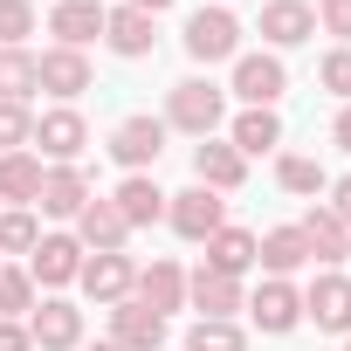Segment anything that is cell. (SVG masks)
Returning <instances> with one entry per match:
<instances>
[{
    "label": "cell",
    "mask_w": 351,
    "mask_h": 351,
    "mask_svg": "<svg viewBox=\"0 0 351 351\" xmlns=\"http://www.w3.org/2000/svg\"><path fill=\"white\" fill-rule=\"evenodd\" d=\"M248 317H255L262 337H289V330L303 324V289H296L289 276H262V289L248 296Z\"/></svg>",
    "instance_id": "cell-7"
},
{
    "label": "cell",
    "mask_w": 351,
    "mask_h": 351,
    "mask_svg": "<svg viewBox=\"0 0 351 351\" xmlns=\"http://www.w3.org/2000/svg\"><path fill=\"white\" fill-rule=\"evenodd\" d=\"M330 138H337V152H351V104L337 110V124H330Z\"/></svg>",
    "instance_id": "cell-39"
},
{
    "label": "cell",
    "mask_w": 351,
    "mask_h": 351,
    "mask_svg": "<svg viewBox=\"0 0 351 351\" xmlns=\"http://www.w3.org/2000/svg\"><path fill=\"white\" fill-rule=\"evenodd\" d=\"M124 8H138V14H152V21H158V14L172 8V0H124Z\"/></svg>",
    "instance_id": "cell-40"
},
{
    "label": "cell",
    "mask_w": 351,
    "mask_h": 351,
    "mask_svg": "<svg viewBox=\"0 0 351 351\" xmlns=\"http://www.w3.org/2000/svg\"><path fill=\"white\" fill-rule=\"evenodd\" d=\"M344 351H351V344H344Z\"/></svg>",
    "instance_id": "cell-42"
},
{
    "label": "cell",
    "mask_w": 351,
    "mask_h": 351,
    "mask_svg": "<svg viewBox=\"0 0 351 351\" xmlns=\"http://www.w3.org/2000/svg\"><path fill=\"white\" fill-rule=\"evenodd\" d=\"M35 241H42L35 207H0V255H35Z\"/></svg>",
    "instance_id": "cell-31"
},
{
    "label": "cell",
    "mask_w": 351,
    "mask_h": 351,
    "mask_svg": "<svg viewBox=\"0 0 351 351\" xmlns=\"http://www.w3.org/2000/svg\"><path fill=\"white\" fill-rule=\"evenodd\" d=\"M276 186L296 193V200H317V193L330 186V172H324L317 158H303V152H276Z\"/></svg>",
    "instance_id": "cell-28"
},
{
    "label": "cell",
    "mask_w": 351,
    "mask_h": 351,
    "mask_svg": "<svg viewBox=\"0 0 351 351\" xmlns=\"http://www.w3.org/2000/svg\"><path fill=\"white\" fill-rule=\"evenodd\" d=\"M186 303H193L200 317H234V310H248V289H241L234 276L193 269V276H186Z\"/></svg>",
    "instance_id": "cell-22"
},
{
    "label": "cell",
    "mask_w": 351,
    "mask_h": 351,
    "mask_svg": "<svg viewBox=\"0 0 351 351\" xmlns=\"http://www.w3.org/2000/svg\"><path fill=\"white\" fill-rule=\"evenodd\" d=\"M186 351H248V330L234 317H200L186 330Z\"/></svg>",
    "instance_id": "cell-30"
},
{
    "label": "cell",
    "mask_w": 351,
    "mask_h": 351,
    "mask_svg": "<svg viewBox=\"0 0 351 351\" xmlns=\"http://www.w3.org/2000/svg\"><path fill=\"white\" fill-rule=\"evenodd\" d=\"M296 228H303V241H310V262H324V269H337V262L351 255V228H344V221H337L330 207H310V214H303Z\"/></svg>",
    "instance_id": "cell-23"
},
{
    "label": "cell",
    "mask_w": 351,
    "mask_h": 351,
    "mask_svg": "<svg viewBox=\"0 0 351 351\" xmlns=\"http://www.w3.org/2000/svg\"><path fill=\"white\" fill-rule=\"evenodd\" d=\"M110 344L117 351H158L165 344V317H152L138 296H124V303H110Z\"/></svg>",
    "instance_id": "cell-18"
},
{
    "label": "cell",
    "mask_w": 351,
    "mask_h": 351,
    "mask_svg": "<svg viewBox=\"0 0 351 351\" xmlns=\"http://www.w3.org/2000/svg\"><path fill=\"white\" fill-rule=\"evenodd\" d=\"M255 28H262V42H269V56H276V49H296V42L317 35V8H310V0H269Z\"/></svg>",
    "instance_id": "cell-17"
},
{
    "label": "cell",
    "mask_w": 351,
    "mask_h": 351,
    "mask_svg": "<svg viewBox=\"0 0 351 351\" xmlns=\"http://www.w3.org/2000/svg\"><path fill=\"white\" fill-rule=\"evenodd\" d=\"M200 269L241 282V276L255 269V234H248V228H221V234H207V262H200Z\"/></svg>",
    "instance_id": "cell-26"
},
{
    "label": "cell",
    "mask_w": 351,
    "mask_h": 351,
    "mask_svg": "<svg viewBox=\"0 0 351 351\" xmlns=\"http://www.w3.org/2000/svg\"><path fill=\"white\" fill-rule=\"evenodd\" d=\"M35 90V49H0V104H28Z\"/></svg>",
    "instance_id": "cell-29"
},
{
    "label": "cell",
    "mask_w": 351,
    "mask_h": 351,
    "mask_svg": "<svg viewBox=\"0 0 351 351\" xmlns=\"http://www.w3.org/2000/svg\"><path fill=\"white\" fill-rule=\"evenodd\" d=\"M317 28L337 35V49H351V0H317Z\"/></svg>",
    "instance_id": "cell-36"
},
{
    "label": "cell",
    "mask_w": 351,
    "mask_h": 351,
    "mask_svg": "<svg viewBox=\"0 0 351 351\" xmlns=\"http://www.w3.org/2000/svg\"><path fill=\"white\" fill-rule=\"evenodd\" d=\"M28 337H35V351H76L83 344V310L69 296H42L28 310Z\"/></svg>",
    "instance_id": "cell-10"
},
{
    "label": "cell",
    "mask_w": 351,
    "mask_h": 351,
    "mask_svg": "<svg viewBox=\"0 0 351 351\" xmlns=\"http://www.w3.org/2000/svg\"><path fill=\"white\" fill-rule=\"evenodd\" d=\"M35 35V0H0V49H28Z\"/></svg>",
    "instance_id": "cell-33"
},
{
    "label": "cell",
    "mask_w": 351,
    "mask_h": 351,
    "mask_svg": "<svg viewBox=\"0 0 351 351\" xmlns=\"http://www.w3.org/2000/svg\"><path fill=\"white\" fill-rule=\"evenodd\" d=\"M110 207L124 214V228H152V221H165V186L152 172H124V186L110 193Z\"/></svg>",
    "instance_id": "cell-21"
},
{
    "label": "cell",
    "mask_w": 351,
    "mask_h": 351,
    "mask_svg": "<svg viewBox=\"0 0 351 351\" xmlns=\"http://www.w3.org/2000/svg\"><path fill=\"white\" fill-rule=\"evenodd\" d=\"M255 262H262L269 276H296V269H310V241H303V228H269V234H255Z\"/></svg>",
    "instance_id": "cell-24"
},
{
    "label": "cell",
    "mask_w": 351,
    "mask_h": 351,
    "mask_svg": "<svg viewBox=\"0 0 351 351\" xmlns=\"http://www.w3.org/2000/svg\"><path fill=\"white\" fill-rule=\"evenodd\" d=\"M76 282H83L90 303L110 310V303H124V296L138 289V262H131L124 248H117V255H83V276H76Z\"/></svg>",
    "instance_id": "cell-13"
},
{
    "label": "cell",
    "mask_w": 351,
    "mask_h": 351,
    "mask_svg": "<svg viewBox=\"0 0 351 351\" xmlns=\"http://www.w3.org/2000/svg\"><path fill=\"white\" fill-rule=\"evenodd\" d=\"M152 42H158V21H152V14H138V8H104V49H110V56L145 62Z\"/></svg>",
    "instance_id": "cell-15"
},
{
    "label": "cell",
    "mask_w": 351,
    "mask_h": 351,
    "mask_svg": "<svg viewBox=\"0 0 351 351\" xmlns=\"http://www.w3.org/2000/svg\"><path fill=\"white\" fill-rule=\"evenodd\" d=\"M241 180H248V158L228 145V138H200L193 145V186H207V193H241Z\"/></svg>",
    "instance_id": "cell-11"
},
{
    "label": "cell",
    "mask_w": 351,
    "mask_h": 351,
    "mask_svg": "<svg viewBox=\"0 0 351 351\" xmlns=\"http://www.w3.org/2000/svg\"><path fill=\"white\" fill-rule=\"evenodd\" d=\"M49 35H56V49H90V42H104V8L97 0H56Z\"/></svg>",
    "instance_id": "cell-20"
},
{
    "label": "cell",
    "mask_w": 351,
    "mask_h": 351,
    "mask_svg": "<svg viewBox=\"0 0 351 351\" xmlns=\"http://www.w3.org/2000/svg\"><path fill=\"white\" fill-rule=\"evenodd\" d=\"M180 42H186V56H193L200 69H214V62H234V56H241V21L214 0V8H193V14H186V35H180Z\"/></svg>",
    "instance_id": "cell-2"
},
{
    "label": "cell",
    "mask_w": 351,
    "mask_h": 351,
    "mask_svg": "<svg viewBox=\"0 0 351 351\" xmlns=\"http://www.w3.org/2000/svg\"><path fill=\"white\" fill-rule=\"evenodd\" d=\"M317 83H324L330 97H344V104H351V49H330V56L317 62Z\"/></svg>",
    "instance_id": "cell-35"
},
{
    "label": "cell",
    "mask_w": 351,
    "mask_h": 351,
    "mask_svg": "<svg viewBox=\"0 0 351 351\" xmlns=\"http://www.w3.org/2000/svg\"><path fill=\"white\" fill-rule=\"evenodd\" d=\"M83 145H90V124H83V110H76V104H56V110H42V117H35L28 152H35L42 165H76V158H83Z\"/></svg>",
    "instance_id": "cell-3"
},
{
    "label": "cell",
    "mask_w": 351,
    "mask_h": 351,
    "mask_svg": "<svg viewBox=\"0 0 351 351\" xmlns=\"http://www.w3.org/2000/svg\"><path fill=\"white\" fill-rule=\"evenodd\" d=\"M90 351H117V344H110V337H104V344H90Z\"/></svg>",
    "instance_id": "cell-41"
},
{
    "label": "cell",
    "mask_w": 351,
    "mask_h": 351,
    "mask_svg": "<svg viewBox=\"0 0 351 351\" xmlns=\"http://www.w3.org/2000/svg\"><path fill=\"white\" fill-rule=\"evenodd\" d=\"M35 138V110L28 104H0V152H28Z\"/></svg>",
    "instance_id": "cell-34"
},
{
    "label": "cell",
    "mask_w": 351,
    "mask_h": 351,
    "mask_svg": "<svg viewBox=\"0 0 351 351\" xmlns=\"http://www.w3.org/2000/svg\"><path fill=\"white\" fill-rule=\"evenodd\" d=\"M35 83H42L56 104H76V97L97 83V69H90L83 49H42V56H35Z\"/></svg>",
    "instance_id": "cell-8"
},
{
    "label": "cell",
    "mask_w": 351,
    "mask_h": 351,
    "mask_svg": "<svg viewBox=\"0 0 351 351\" xmlns=\"http://www.w3.org/2000/svg\"><path fill=\"white\" fill-rule=\"evenodd\" d=\"M165 228L180 241H207L228 228V200L207 193V186H186V193H165Z\"/></svg>",
    "instance_id": "cell-4"
},
{
    "label": "cell",
    "mask_w": 351,
    "mask_h": 351,
    "mask_svg": "<svg viewBox=\"0 0 351 351\" xmlns=\"http://www.w3.org/2000/svg\"><path fill=\"white\" fill-rule=\"evenodd\" d=\"M152 317H172V310H186V269L172 262V255H152L145 269H138V289H131Z\"/></svg>",
    "instance_id": "cell-14"
},
{
    "label": "cell",
    "mask_w": 351,
    "mask_h": 351,
    "mask_svg": "<svg viewBox=\"0 0 351 351\" xmlns=\"http://www.w3.org/2000/svg\"><path fill=\"white\" fill-rule=\"evenodd\" d=\"M228 90H234L248 110H276V97L289 90V69H282V56L255 49V56H234V76H228Z\"/></svg>",
    "instance_id": "cell-5"
},
{
    "label": "cell",
    "mask_w": 351,
    "mask_h": 351,
    "mask_svg": "<svg viewBox=\"0 0 351 351\" xmlns=\"http://www.w3.org/2000/svg\"><path fill=\"white\" fill-rule=\"evenodd\" d=\"M35 207H42L49 221H76V214L90 207V180H83V165H49V172H42Z\"/></svg>",
    "instance_id": "cell-16"
},
{
    "label": "cell",
    "mask_w": 351,
    "mask_h": 351,
    "mask_svg": "<svg viewBox=\"0 0 351 351\" xmlns=\"http://www.w3.org/2000/svg\"><path fill=\"white\" fill-rule=\"evenodd\" d=\"M28 310H35V276L28 269H0V317L21 324Z\"/></svg>",
    "instance_id": "cell-32"
},
{
    "label": "cell",
    "mask_w": 351,
    "mask_h": 351,
    "mask_svg": "<svg viewBox=\"0 0 351 351\" xmlns=\"http://www.w3.org/2000/svg\"><path fill=\"white\" fill-rule=\"evenodd\" d=\"M0 351H35L28 324H14V317H0Z\"/></svg>",
    "instance_id": "cell-37"
},
{
    "label": "cell",
    "mask_w": 351,
    "mask_h": 351,
    "mask_svg": "<svg viewBox=\"0 0 351 351\" xmlns=\"http://www.w3.org/2000/svg\"><path fill=\"white\" fill-rule=\"evenodd\" d=\"M28 276H35V289H69L83 276V241L76 234H42L35 255H28Z\"/></svg>",
    "instance_id": "cell-12"
},
{
    "label": "cell",
    "mask_w": 351,
    "mask_h": 351,
    "mask_svg": "<svg viewBox=\"0 0 351 351\" xmlns=\"http://www.w3.org/2000/svg\"><path fill=\"white\" fill-rule=\"evenodd\" d=\"M228 124V90L207 76H186L165 90V131H186V138H214Z\"/></svg>",
    "instance_id": "cell-1"
},
{
    "label": "cell",
    "mask_w": 351,
    "mask_h": 351,
    "mask_svg": "<svg viewBox=\"0 0 351 351\" xmlns=\"http://www.w3.org/2000/svg\"><path fill=\"white\" fill-rule=\"evenodd\" d=\"M330 214L351 228V180H337V186H330Z\"/></svg>",
    "instance_id": "cell-38"
},
{
    "label": "cell",
    "mask_w": 351,
    "mask_h": 351,
    "mask_svg": "<svg viewBox=\"0 0 351 351\" xmlns=\"http://www.w3.org/2000/svg\"><path fill=\"white\" fill-rule=\"evenodd\" d=\"M228 145H234L241 158H255V152H276V145H282V117H276V110H241V117L228 124Z\"/></svg>",
    "instance_id": "cell-27"
},
{
    "label": "cell",
    "mask_w": 351,
    "mask_h": 351,
    "mask_svg": "<svg viewBox=\"0 0 351 351\" xmlns=\"http://www.w3.org/2000/svg\"><path fill=\"white\" fill-rule=\"evenodd\" d=\"M42 158L35 152H0V200L8 207H35V193H42Z\"/></svg>",
    "instance_id": "cell-25"
},
{
    "label": "cell",
    "mask_w": 351,
    "mask_h": 351,
    "mask_svg": "<svg viewBox=\"0 0 351 351\" xmlns=\"http://www.w3.org/2000/svg\"><path fill=\"white\" fill-rule=\"evenodd\" d=\"M158 152H165V117H152V110H138V117H124V124L110 131V158H117L124 172L158 165Z\"/></svg>",
    "instance_id": "cell-9"
},
{
    "label": "cell",
    "mask_w": 351,
    "mask_h": 351,
    "mask_svg": "<svg viewBox=\"0 0 351 351\" xmlns=\"http://www.w3.org/2000/svg\"><path fill=\"white\" fill-rule=\"evenodd\" d=\"M76 241H83V255H117V248L131 241V228H124V214H117L110 200L90 193V207L76 214Z\"/></svg>",
    "instance_id": "cell-19"
},
{
    "label": "cell",
    "mask_w": 351,
    "mask_h": 351,
    "mask_svg": "<svg viewBox=\"0 0 351 351\" xmlns=\"http://www.w3.org/2000/svg\"><path fill=\"white\" fill-rule=\"evenodd\" d=\"M303 317L330 337H351V276L344 269H317L303 289Z\"/></svg>",
    "instance_id": "cell-6"
}]
</instances>
